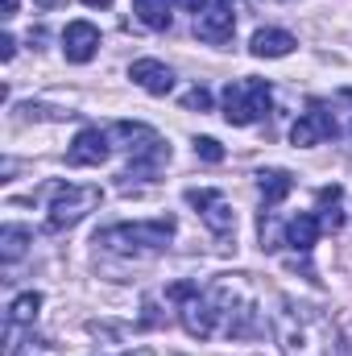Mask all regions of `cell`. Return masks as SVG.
Listing matches in <instances>:
<instances>
[{
    "label": "cell",
    "instance_id": "3957f363",
    "mask_svg": "<svg viewBox=\"0 0 352 356\" xmlns=\"http://www.w3.org/2000/svg\"><path fill=\"white\" fill-rule=\"evenodd\" d=\"M207 298L216 302V315L224 319V332L228 336H253L257 332V302H253V290L245 286V277H220L207 286Z\"/></svg>",
    "mask_w": 352,
    "mask_h": 356
},
{
    "label": "cell",
    "instance_id": "ffe728a7",
    "mask_svg": "<svg viewBox=\"0 0 352 356\" xmlns=\"http://www.w3.org/2000/svg\"><path fill=\"white\" fill-rule=\"evenodd\" d=\"M182 108H186V112H207V108H211V91L207 88H191L186 95H182Z\"/></svg>",
    "mask_w": 352,
    "mask_h": 356
},
{
    "label": "cell",
    "instance_id": "6da1fadb",
    "mask_svg": "<svg viewBox=\"0 0 352 356\" xmlns=\"http://www.w3.org/2000/svg\"><path fill=\"white\" fill-rule=\"evenodd\" d=\"M273 340H278L282 356H332V348H336L332 319L319 307L290 302V298L273 315Z\"/></svg>",
    "mask_w": 352,
    "mask_h": 356
},
{
    "label": "cell",
    "instance_id": "8fae6325",
    "mask_svg": "<svg viewBox=\"0 0 352 356\" xmlns=\"http://www.w3.org/2000/svg\"><path fill=\"white\" fill-rule=\"evenodd\" d=\"M99 162H108V133L83 129L67 149V166H99Z\"/></svg>",
    "mask_w": 352,
    "mask_h": 356
},
{
    "label": "cell",
    "instance_id": "603a6c76",
    "mask_svg": "<svg viewBox=\"0 0 352 356\" xmlns=\"http://www.w3.org/2000/svg\"><path fill=\"white\" fill-rule=\"evenodd\" d=\"M178 4H182V8H186V13H195V17H199V13H203V8H207V0H178Z\"/></svg>",
    "mask_w": 352,
    "mask_h": 356
},
{
    "label": "cell",
    "instance_id": "7c38bea8",
    "mask_svg": "<svg viewBox=\"0 0 352 356\" xmlns=\"http://www.w3.org/2000/svg\"><path fill=\"white\" fill-rule=\"evenodd\" d=\"M129 79H133L137 88H145L150 95H166V91L175 88V71H170L166 63H158V58H137V63L129 67Z\"/></svg>",
    "mask_w": 352,
    "mask_h": 356
},
{
    "label": "cell",
    "instance_id": "8992f818",
    "mask_svg": "<svg viewBox=\"0 0 352 356\" xmlns=\"http://www.w3.org/2000/svg\"><path fill=\"white\" fill-rule=\"evenodd\" d=\"M220 99H224V120L245 129V124H257L269 112V83L265 79H232Z\"/></svg>",
    "mask_w": 352,
    "mask_h": 356
},
{
    "label": "cell",
    "instance_id": "30bf717a",
    "mask_svg": "<svg viewBox=\"0 0 352 356\" xmlns=\"http://www.w3.org/2000/svg\"><path fill=\"white\" fill-rule=\"evenodd\" d=\"M95 50H99V29L91 21H71L63 29V54H67V63H91Z\"/></svg>",
    "mask_w": 352,
    "mask_h": 356
},
{
    "label": "cell",
    "instance_id": "d4e9b609",
    "mask_svg": "<svg viewBox=\"0 0 352 356\" xmlns=\"http://www.w3.org/2000/svg\"><path fill=\"white\" fill-rule=\"evenodd\" d=\"M38 8H54V4H67V0H33Z\"/></svg>",
    "mask_w": 352,
    "mask_h": 356
},
{
    "label": "cell",
    "instance_id": "7402d4cb",
    "mask_svg": "<svg viewBox=\"0 0 352 356\" xmlns=\"http://www.w3.org/2000/svg\"><path fill=\"white\" fill-rule=\"evenodd\" d=\"M13 54H17V42H13V38H4V42H0V58H4V63H8V58H13Z\"/></svg>",
    "mask_w": 352,
    "mask_h": 356
},
{
    "label": "cell",
    "instance_id": "5bb4252c",
    "mask_svg": "<svg viewBox=\"0 0 352 356\" xmlns=\"http://www.w3.org/2000/svg\"><path fill=\"white\" fill-rule=\"evenodd\" d=\"M294 46H298V42H294L286 29H257L249 50H253V58H286Z\"/></svg>",
    "mask_w": 352,
    "mask_h": 356
},
{
    "label": "cell",
    "instance_id": "4fadbf2b",
    "mask_svg": "<svg viewBox=\"0 0 352 356\" xmlns=\"http://www.w3.org/2000/svg\"><path fill=\"white\" fill-rule=\"evenodd\" d=\"M319 232H323V224H319V216H315V211H298L294 220H286V245H290L294 253H303V257L315 249Z\"/></svg>",
    "mask_w": 352,
    "mask_h": 356
},
{
    "label": "cell",
    "instance_id": "484cf974",
    "mask_svg": "<svg viewBox=\"0 0 352 356\" xmlns=\"http://www.w3.org/2000/svg\"><path fill=\"white\" fill-rule=\"evenodd\" d=\"M83 4H88V8H108L112 0H83Z\"/></svg>",
    "mask_w": 352,
    "mask_h": 356
},
{
    "label": "cell",
    "instance_id": "ac0fdd59",
    "mask_svg": "<svg viewBox=\"0 0 352 356\" xmlns=\"http://www.w3.org/2000/svg\"><path fill=\"white\" fill-rule=\"evenodd\" d=\"M38 311H42V294H38V290H29V294L13 298V307H8V327L33 323V319H38Z\"/></svg>",
    "mask_w": 352,
    "mask_h": 356
},
{
    "label": "cell",
    "instance_id": "2e32d148",
    "mask_svg": "<svg viewBox=\"0 0 352 356\" xmlns=\"http://www.w3.org/2000/svg\"><path fill=\"white\" fill-rule=\"evenodd\" d=\"M257 186H262L265 207H278V203L294 191V175H290V170H257Z\"/></svg>",
    "mask_w": 352,
    "mask_h": 356
},
{
    "label": "cell",
    "instance_id": "9c48e42d",
    "mask_svg": "<svg viewBox=\"0 0 352 356\" xmlns=\"http://www.w3.org/2000/svg\"><path fill=\"white\" fill-rule=\"evenodd\" d=\"M232 4L237 0H207V8L195 17V33L203 38V42H228L232 38V29H237V13H232Z\"/></svg>",
    "mask_w": 352,
    "mask_h": 356
},
{
    "label": "cell",
    "instance_id": "ba28073f",
    "mask_svg": "<svg viewBox=\"0 0 352 356\" xmlns=\"http://www.w3.org/2000/svg\"><path fill=\"white\" fill-rule=\"evenodd\" d=\"M336 133H340V124H336V116L328 112V104H311V108L294 120L290 141H294L298 149H307V145H319V141H328V137H336Z\"/></svg>",
    "mask_w": 352,
    "mask_h": 356
},
{
    "label": "cell",
    "instance_id": "d6986e66",
    "mask_svg": "<svg viewBox=\"0 0 352 356\" xmlns=\"http://www.w3.org/2000/svg\"><path fill=\"white\" fill-rule=\"evenodd\" d=\"M25 241H29V232H25V228H17V224H8V228L0 232V245H4V261H17V257L25 253Z\"/></svg>",
    "mask_w": 352,
    "mask_h": 356
},
{
    "label": "cell",
    "instance_id": "5b68a950",
    "mask_svg": "<svg viewBox=\"0 0 352 356\" xmlns=\"http://www.w3.org/2000/svg\"><path fill=\"white\" fill-rule=\"evenodd\" d=\"M112 133L125 141V154H129V162H133V175H154L162 162H170V145H166L150 124L120 120Z\"/></svg>",
    "mask_w": 352,
    "mask_h": 356
},
{
    "label": "cell",
    "instance_id": "9a60e30c",
    "mask_svg": "<svg viewBox=\"0 0 352 356\" xmlns=\"http://www.w3.org/2000/svg\"><path fill=\"white\" fill-rule=\"evenodd\" d=\"M319 224H323V232L344 228V186H323L319 191Z\"/></svg>",
    "mask_w": 352,
    "mask_h": 356
},
{
    "label": "cell",
    "instance_id": "52a82bcc",
    "mask_svg": "<svg viewBox=\"0 0 352 356\" xmlns=\"http://www.w3.org/2000/svg\"><path fill=\"white\" fill-rule=\"evenodd\" d=\"M186 203L199 211V220L216 232V236H232L237 232V211L228 207V199L220 191H186Z\"/></svg>",
    "mask_w": 352,
    "mask_h": 356
},
{
    "label": "cell",
    "instance_id": "e0dca14e",
    "mask_svg": "<svg viewBox=\"0 0 352 356\" xmlns=\"http://www.w3.org/2000/svg\"><path fill=\"white\" fill-rule=\"evenodd\" d=\"M133 13L145 29H170V0H133Z\"/></svg>",
    "mask_w": 352,
    "mask_h": 356
},
{
    "label": "cell",
    "instance_id": "cb8c5ba5",
    "mask_svg": "<svg viewBox=\"0 0 352 356\" xmlns=\"http://www.w3.org/2000/svg\"><path fill=\"white\" fill-rule=\"evenodd\" d=\"M4 17H17V0H4Z\"/></svg>",
    "mask_w": 352,
    "mask_h": 356
},
{
    "label": "cell",
    "instance_id": "7a4b0ae2",
    "mask_svg": "<svg viewBox=\"0 0 352 356\" xmlns=\"http://www.w3.org/2000/svg\"><path fill=\"white\" fill-rule=\"evenodd\" d=\"M175 236V216H158V220H141V224H112L95 236L99 249L120 253V257H145V253H162Z\"/></svg>",
    "mask_w": 352,
    "mask_h": 356
},
{
    "label": "cell",
    "instance_id": "44dd1931",
    "mask_svg": "<svg viewBox=\"0 0 352 356\" xmlns=\"http://www.w3.org/2000/svg\"><path fill=\"white\" fill-rule=\"evenodd\" d=\"M195 154H199L203 162H224V149H220L216 137H195Z\"/></svg>",
    "mask_w": 352,
    "mask_h": 356
},
{
    "label": "cell",
    "instance_id": "277c9868",
    "mask_svg": "<svg viewBox=\"0 0 352 356\" xmlns=\"http://www.w3.org/2000/svg\"><path fill=\"white\" fill-rule=\"evenodd\" d=\"M99 199H104V191L99 186H71V182H54L50 186V216H46V232H67V228H75L88 211L99 207Z\"/></svg>",
    "mask_w": 352,
    "mask_h": 356
}]
</instances>
